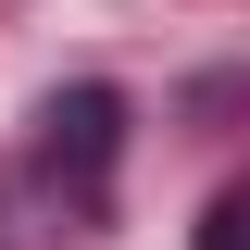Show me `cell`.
I'll list each match as a JSON object with an SVG mask.
<instances>
[{
	"label": "cell",
	"mask_w": 250,
	"mask_h": 250,
	"mask_svg": "<svg viewBox=\"0 0 250 250\" xmlns=\"http://www.w3.org/2000/svg\"><path fill=\"white\" fill-rule=\"evenodd\" d=\"M113 150H125V100H113V88H62V100H50V138H38V163H50L75 200H100V188H113Z\"/></svg>",
	"instance_id": "1"
},
{
	"label": "cell",
	"mask_w": 250,
	"mask_h": 250,
	"mask_svg": "<svg viewBox=\"0 0 250 250\" xmlns=\"http://www.w3.org/2000/svg\"><path fill=\"white\" fill-rule=\"evenodd\" d=\"M200 250H250V188H225L213 213H200Z\"/></svg>",
	"instance_id": "2"
}]
</instances>
